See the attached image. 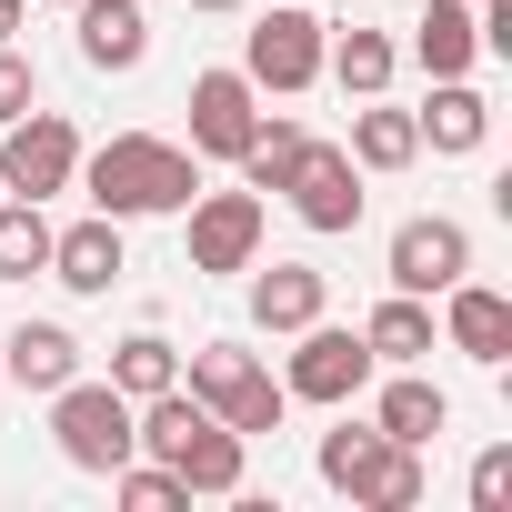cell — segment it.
Here are the masks:
<instances>
[{
  "mask_svg": "<svg viewBox=\"0 0 512 512\" xmlns=\"http://www.w3.org/2000/svg\"><path fill=\"white\" fill-rule=\"evenodd\" d=\"M71 181L91 191V211L151 221V211H181V201L201 191V151H191V141H161V131H111L101 151H81Z\"/></svg>",
  "mask_w": 512,
  "mask_h": 512,
  "instance_id": "6da1fadb",
  "label": "cell"
},
{
  "mask_svg": "<svg viewBox=\"0 0 512 512\" xmlns=\"http://www.w3.org/2000/svg\"><path fill=\"white\" fill-rule=\"evenodd\" d=\"M51 442H61L71 472H101V482L141 452V442H131V402H121L111 382H81V372L51 392Z\"/></svg>",
  "mask_w": 512,
  "mask_h": 512,
  "instance_id": "7a4b0ae2",
  "label": "cell"
},
{
  "mask_svg": "<svg viewBox=\"0 0 512 512\" xmlns=\"http://www.w3.org/2000/svg\"><path fill=\"white\" fill-rule=\"evenodd\" d=\"M71 171H81V131H71V111H21V121H0V191H21V201H51V191H71Z\"/></svg>",
  "mask_w": 512,
  "mask_h": 512,
  "instance_id": "3957f363",
  "label": "cell"
},
{
  "mask_svg": "<svg viewBox=\"0 0 512 512\" xmlns=\"http://www.w3.org/2000/svg\"><path fill=\"white\" fill-rule=\"evenodd\" d=\"M372 342L362 332H342V322H302L292 332V362H282V392L292 402H362L372 392Z\"/></svg>",
  "mask_w": 512,
  "mask_h": 512,
  "instance_id": "277c9868",
  "label": "cell"
},
{
  "mask_svg": "<svg viewBox=\"0 0 512 512\" xmlns=\"http://www.w3.org/2000/svg\"><path fill=\"white\" fill-rule=\"evenodd\" d=\"M181 221H191V272H251L262 262V231H272L262 191H191Z\"/></svg>",
  "mask_w": 512,
  "mask_h": 512,
  "instance_id": "5b68a950",
  "label": "cell"
},
{
  "mask_svg": "<svg viewBox=\"0 0 512 512\" xmlns=\"http://www.w3.org/2000/svg\"><path fill=\"white\" fill-rule=\"evenodd\" d=\"M382 272H392V292L432 302V292H452V282L472 272V231H462L452 211H412V221L392 231V251H382Z\"/></svg>",
  "mask_w": 512,
  "mask_h": 512,
  "instance_id": "8992f818",
  "label": "cell"
},
{
  "mask_svg": "<svg viewBox=\"0 0 512 512\" xmlns=\"http://www.w3.org/2000/svg\"><path fill=\"white\" fill-rule=\"evenodd\" d=\"M322 41H332V21H312V11H272V21H251V41H241V81L292 101V91L322 81Z\"/></svg>",
  "mask_w": 512,
  "mask_h": 512,
  "instance_id": "52a82bcc",
  "label": "cell"
},
{
  "mask_svg": "<svg viewBox=\"0 0 512 512\" xmlns=\"http://www.w3.org/2000/svg\"><path fill=\"white\" fill-rule=\"evenodd\" d=\"M362 181H372V171H362L342 141H312V151L292 161L282 201L302 211V231H322V241H332V231H352V221H362Z\"/></svg>",
  "mask_w": 512,
  "mask_h": 512,
  "instance_id": "ba28073f",
  "label": "cell"
},
{
  "mask_svg": "<svg viewBox=\"0 0 512 512\" xmlns=\"http://www.w3.org/2000/svg\"><path fill=\"white\" fill-rule=\"evenodd\" d=\"M251 121H262V91L241 71H191V151L201 161H241Z\"/></svg>",
  "mask_w": 512,
  "mask_h": 512,
  "instance_id": "9c48e42d",
  "label": "cell"
},
{
  "mask_svg": "<svg viewBox=\"0 0 512 512\" xmlns=\"http://www.w3.org/2000/svg\"><path fill=\"white\" fill-rule=\"evenodd\" d=\"M442 342H452L462 362L502 372V362H512V302H502L492 282H472V272H462V282L442 292Z\"/></svg>",
  "mask_w": 512,
  "mask_h": 512,
  "instance_id": "30bf717a",
  "label": "cell"
},
{
  "mask_svg": "<svg viewBox=\"0 0 512 512\" xmlns=\"http://www.w3.org/2000/svg\"><path fill=\"white\" fill-rule=\"evenodd\" d=\"M121 272H131V262H121V221H111V211H91V221L51 231V282H61V292H81V302H91V292H111Z\"/></svg>",
  "mask_w": 512,
  "mask_h": 512,
  "instance_id": "8fae6325",
  "label": "cell"
},
{
  "mask_svg": "<svg viewBox=\"0 0 512 512\" xmlns=\"http://www.w3.org/2000/svg\"><path fill=\"white\" fill-rule=\"evenodd\" d=\"M332 312V282L312 272V262H251V322L262 332H302V322H322Z\"/></svg>",
  "mask_w": 512,
  "mask_h": 512,
  "instance_id": "7c38bea8",
  "label": "cell"
},
{
  "mask_svg": "<svg viewBox=\"0 0 512 512\" xmlns=\"http://www.w3.org/2000/svg\"><path fill=\"white\" fill-rule=\"evenodd\" d=\"M71 31H81V61H91V71H141V61H151L141 0H71Z\"/></svg>",
  "mask_w": 512,
  "mask_h": 512,
  "instance_id": "4fadbf2b",
  "label": "cell"
},
{
  "mask_svg": "<svg viewBox=\"0 0 512 512\" xmlns=\"http://www.w3.org/2000/svg\"><path fill=\"white\" fill-rule=\"evenodd\" d=\"M412 131H422V151L462 161V151H482V141H492V101H482L472 81H432V101L412 111Z\"/></svg>",
  "mask_w": 512,
  "mask_h": 512,
  "instance_id": "5bb4252c",
  "label": "cell"
},
{
  "mask_svg": "<svg viewBox=\"0 0 512 512\" xmlns=\"http://www.w3.org/2000/svg\"><path fill=\"white\" fill-rule=\"evenodd\" d=\"M442 422H452V402H442V382H432L422 362H402V372L382 382V402H372V432H382V442H432Z\"/></svg>",
  "mask_w": 512,
  "mask_h": 512,
  "instance_id": "9a60e30c",
  "label": "cell"
},
{
  "mask_svg": "<svg viewBox=\"0 0 512 512\" xmlns=\"http://www.w3.org/2000/svg\"><path fill=\"white\" fill-rule=\"evenodd\" d=\"M171 472H181V492H241V472H251V442H241V432L211 412V422H191V432H181Z\"/></svg>",
  "mask_w": 512,
  "mask_h": 512,
  "instance_id": "2e32d148",
  "label": "cell"
},
{
  "mask_svg": "<svg viewBox=\"0 0 512 512\" xmlns=\"http://www.w3.org/2000/svg\"><path fill=\"white\" fill-rule=\"evenodd\" d=\"M81 372V342L61 322H21L11 342H0V382H21V392H61Z\"/></svg>",
  "mask_w": 512,
  "mask_h": 512,
  "instance_id": "e0dca14e",
  "label": "cell"
},
{
  "mask_svg": "<svg viewBox=\"0 0 512 512\" xmlns=\"http://www.w3.org/2000/svg\"><path fill=\"white\" fill-rule=\"evenodd\" d=\"M412 61H422L432 81H472V61H482V31H472V0H432V11L412 21Z\"/></svg>",
  "mask_w": 512,
  "mask_h": 512,
  "instance_id": "ac0fdd59",
  "label": "cell"
},
{
  "mask_svg": "<svg viewBox=\"0 0 512 512\" xmlns=\"http://www.w3.org/2000/svg\"><path fill=\"white\" fill-rule=\"evenodd\" d=\"M322 71L352 91V101H372V91H392V71H402V51H392V31H372V21H352V31H332L322 41Z\"/></svg>",
  "mask_w": 512,
  "mask_h": 512,
  "instance_id": "d6986e66",
  "label": "cell"
},
{
  "mask_svg": "<svg viewBox=\"0 0 512 512\" xmlns=\"http://www.w3.org/2000/svg\"><path fill=\"white\" fill-rule=\"evenodd\" d=\"M342 151H352L362 171H412V161H422V131H412V111H392V101L372 91V101L352 111V141H342Z\"/></svg>",
  "mask_w": 512,
  "mask_h": 512,
  "instance_id": "ffe728a7",
  "label": "cell"
},
{
  "mask_svg": "<svg viewBox=\"0 0 512 512\" xmlns=\"http://www.w3.org/2000/svg\"><path fill=\"white\" fill-rule=\"evenodd\" d=\"M362 342H372V362H432V302H412V292H392V302H372V322H362Z\"/></svg>",
  "mask_w": 512,
  "mask_h": 512,
  "instance_id": "44dd1931",
  "label": "cell"
},
{
  "mask_svg": "<svg viewBox=\"0 0 512 512\" xmlns=\"http://www.w3.org/2000/svg\"><path fill=\"white\" fill-rule=\"evenodd\" d=\"M422 492H432V472H422V442H382V452H372V472L352 482V502H362V512H412Z\"/></svg>",
  "mask_w": 512,
  "mask_h": 512,
  "instance_id": "7402d4cb",
  "label": "cell"
},
{
  "mask_svg": "<svg viewBox=\"0 0 512 512\" xmlns=\"http://www.w3.org/2000/svg\"><path fill=\"white\" fill-rule=\"evenodd\" d=\"M302 151H312V131H302V121H251V141H241V161H231V171H241V191H282Z\"/></svg>",
  "mask_w": 512,
  "mask_h": 512,
  "instance_id": "603a6c76",
  "label": "cell"
},
{
  "mask_svg": "<svg viewBox=\"0 0 512 512\" xmlns=\"http://www.w3.org/2000/svg\"><path fill=\"white\" fill-rule=\"evenodd\" d=\"M31 272H51V211L41 201H0V282H31Z\"/></svg>",
  "mask_w": 512,
  "mask_h": 512,
  "instance_id": "cb8c5ba5",
  "label": "cell"
},
{
  "mask_svg": "<svg viewBox=\"0 0 512 512\" xmlns=\"http://www.w3.org/2000/svg\"><path fill=\"white\" fill-rule=\"evenodd\" d=\"M171 382H181V352H171L161 332H131V342L111 352V392H121V402H151V392H171Z\"/></svg>",
  "mask_w": 512,
  "mask_h": 512,
  "instance_id": "d4e9b609",
  "label": "cell"
},
{
  "mask_svg": "<svg viewBox=\"0 0 512 512\" xmlns=\"http://www.w3.org/2000/svg\"><path fill=\"white\" fill-rule=\"evenodd\" d=\"M251 372H262V362H251V352H241V342H201V352H191V382H181V392H191V402H211V412H221V402H231V392H241V382H251Z\"/></svg>",
  "mask_w": 512,
  "mask_h": 512,
  "instance_id": "484cf974",
  "label": "cell"
},
{
  "mask_svg": "<svg viewBox=\"0 0 512 512\" xmlns=\"http://www.w3.org/2000/svg\"><path fill=\"white\" fill-rule=\"evenodd\" d=\"M282 412H292V392H282L272 372H251V382H241V392L221 402V422H231L241 442H262V432H282Z\"/></svg>",
  "mask_w": 512,
  "mask_h": 512,
  "instance_id": "4316f807",
  "label": "cell"
},
{
  "mask_svg": "<svg viewBox=\"0 0 512 512\" xmlns=\"http://www.w3.org/2000/svg\"><path fill=\"white\" fill-rule=\"evenodd\" d=\"M372 452H382V432H372V422H342V432H322V482L352 502V482L372 472Z\"/></svg>",
  "mask_w": 512,
  "mask_h": 512,
  "instance_id": "83f0119b",
  "label": "cell"
},
{
  "mask_svg": "<svg viewBox=\"0 0 512 512\" xmlns=\"http://www.w3.org/2000/svg\"><path fill=\"white\" fill-rule=\"evenodd\" d=\"M111 492H121L131 512H181V502H191V492H181V472H171V462H141V452L111 472Z\"/></svg>",
  "mask_w": 512,
  "mask_h": 512,
  "instance_id": "f1b7e54d",
  "label": "cell"
},
{
  "mask_svg": "<svg viewBox=\"0 0 512 512\" xmlns=\"http://www.w3.org/2000/svg\"><path fill=\"white\" fill-rule=\"evenodd\" d=\"M502 502H512V442H492L472 462V512H502Z\"/></svg>",
  "mask_w": 512,
  "mask_h": 512,
  "instance_id": "f546056e",
  "label": "cell"
},
{
  "mask_svg": "<svg viewBox=\"0 0 512 512\" xmlns=\"http://www.w3.org/2000/svg\"><path fill=\"white\" fill-rule=\"evenodd\" d=\"M31 101H41V71H31V61H21L11 41H0V121H21Z\"/></svg>",
  "mask_w": 512,
  "mask_h": 512,
  "instance_id": "4dcf8cb0",
  "label": "cell"
},
{
  "mask_svg": "<svg viewBox=\"0 0 512 512\" xmlns=\"http://www.w3.org/2000/svg\"><path fill=\"white\" fill-rule=\"evenodd\" d=\"M21 21H31V0H0V41H11V31H21Z\"/></svg>",
  "mask_w": 512,
  "mask_h": 512,
  "instance_id": "1f68e13d",
  "label": "cell"
},
{
  "mask_svg": "<svg viewBox=\"0 0 512 512\" xmlns=\"http://www.w3.org/2000/svg\"><path fill=\"white\" fill-rule=\"evenodd\" d=\"M191 11H241V0H191Z\"/></svg>",
  "mask_w": 512,
  "mask_h": 512,
  "instance_id": "d6a6232c",
  "label": "cell"
},
{
  "mask_svg": "<svg viewBox=\"0 0 512 512\" xmlns=\"http://www.w3.org/2000/svg\"><path fill=\"white\" fill-rule=\"evenodd\" d=\"M31 11H71V0H31Z\"/></svg>",
  "mask_w": 512,
  "mask_h": 512,
  "instance_id": "836d02e7",
  "label": "cell"
},
{
  "mask_svg": "<svg viewBox=\"0 0 512 512\" xmlns=\"http://www.w3.org/2000/svg\"><path fill=\"white\" fill-rule=\"evenodd\" d=\"M0 392H11V382H0Z\"/></svg>",
  "mask_w": 512,
  "mask_h": 512,
  "instance_id": "e575fe53",
  "label": "cell"
}]
</instances>
